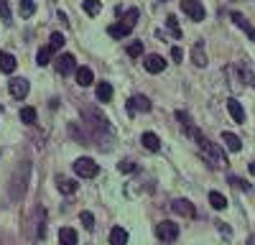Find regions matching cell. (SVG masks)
Instances as JSON below:
<instances>
[{
    "instance_id": "6da1fadb",
    "label": "cell",
    "mask_w": 255,
    "mask_h": 245,
    "mask_svg": "<svg viewBox=\"0 0 255 245\" xmlns=\"http://www.w3.org/2000/svg\"><path fill=\"white\" fill-rule=\"evenodd\" d=\"M197 143H199V148L209 156V166H212V168H215V166H222V163H227V156H224V151H222L217 143L207 141L204 135H199V138H197Z\"/></svg>"
},
{
    "instance_id": "7a4b0ae2",
    "label": "cell",
    "mask_w": 255,
    "mask_h": 245,
    "mask_svg": "<svg viewBox=\"0 0 255 245\" xmlns=\"http://www.w3.org/2000/svg\"><path fill=\"white\" fill-rule=\"evenodd\" d=\"M74 174L82 176V179H92V176L100 174V166L92 159H77L74 161Z\"/></svg>"
},
{
    "instance_id": "3957f363",
    "label": "cell",
    "mask_w": 255,
    "mask_h": 245,
    "mask_svg": "<svg viewBox=\"0 0 255 245\" xmlns=\"http://www.w3.org/2000/svg\"><path fill=\"white\" fill-rule=\"evenodd\" d=\"M156 235H158L161 240H166V243H174V240L179 238V225L171 222V220H163V222L156 225Z\"/></svg>"
},
{
    "instance_id": "277c9868",
    "label": "cell",
    "mask_w": 255,
    "mask_h": 245,
    "mask_svg": "<svg viewBox=\"0 0 255 245\" xmlns=\"http://www.w3.org/2000/svg\"><path fill=\"white\" fill-rule=\"evenodd\" d=\"M125 107H128V113H130V115H136V113H148L153 105H151V100H148L146 95H133V97L128 100V105H125Z\"/></svg>"
},
{
    "instance_id": "5b68a950",
    "label": "cell",
    "mask_w": 255,
    "mask_h": 245,
    "mask_svg": "<svg viewBox=\"0 0 255 245\" xmlns=\"http://www.w3.org/2000/svg\"><path fill=\"white\" fill-rule=\"evenodd\" d=\"M182 10L189 15L191 21H204V5L199 3V0H182Z\"/></svg>"
},
{
    "instance_id": "8992f818",
    "label": "cell",
    "mask_w": 255,
    "mask_h": 245,
    "mask_svg": "<svg viewBox=\"0 0 255 245\" xmlns=\"http://www.w3.org/2000/svg\"><path fill=\"white\" fill-rule=\"evenodd\" d=\"M54 64H56V72L62 74V77H69L74 69H77V61H74V56H72V54H62V56H59V59L54 61Z\"/></svg>"
},
{
    "instance_id": "52a82bcc",
    "label": "cell",
    "mask_w": 255,
    "mask_h": 245,
    "mask_svg": "<svg viewBox=\"0 0 255 245\" xmlns=\"http://www.w3.org/2000/svg\"><path fill=\"white\" fill-rule=\"evenodd\" d=\"M143 67H146L148 72H151V74H161L163 69H166V59L158 56V54H151V56H146Z\"/></svg>"
},
{
    "instance_id": "ba28073f",
    "label": "cell",
    "mask_w": 255,
    "mask_h": 245,
    "mask_svg": "<svg viewBox=\"0 0 255 245\" xmlns=\"http://www.w3.org/2000/svg\"><path fill=\"white\" fill-rule=\"evenodd\" d=\"M230 18L235 21V26H237V28H243V31H245V34H248V39H250V41H255V28L250 26V21L245 18L243 13H237V10H232V13H230Z\"/></svg>"
},
{
    "instance_id": "9c48e42d",
    "label": "cell",
    "mask_w": 255,
    "mask_h": 245,
    "mask_svg": "<svg viewBox=\"0 0 255 245\" xmlns=\"http://www.w3.org/2000/svg\"><path fill=\"white\" fill-rule=\"evenodd\" d=\"M171 209L176 214H182V217H194V214H197V209H194V204L189 202V199H176V202L171 204Z\"/></svg>"
},
{
    "instance_id": "30bf717a",
    "label": "cell",
    "mask_w": 255,
    "mask_h": 245,
    "mask_svg": "<svg viewBox=\"0 0 255 245\" xmlns=\"http://www.w3.org/2000/svg\"><path fill=\"white\" fill-rule=\"evenodd\" d=\"M191 61L197 67H207V51H204V43L202 41H197L191 46Z\"/></svg>"
},
{
    "instance_id": "8fae6325",
    "label": "cell",
    "mask_w": 255,
    "mask_h": 245,
    "mask_svg": "<svg viewBox=\"0 0 255 245\" xmlns=\"http://www.w3.org/2000/svg\"><path fill=\"white\" fill-rule=\"evenodd\" d=\"M10 95L16 100H23L28 95V82L26 80H10Z\"/></svg>"
},
{
    "instance_id": "7c38bea8",
    "label": "cell",
    "mask_w": 255,
    "mask_h": 245,
    "mask_svg": "<svg viewBox=\"0 0 255 245\" xmlns=\"http://www.w3.org/2000/svg\"><path fill=\"white\" fill-rule=\"evenodd\" d=\"M222 143L227 146V151H232V153H237L240 148H243V141L235 135V133H230V130H224L222 133Z\"/></svg>"
},
{
    "instance_id": "4fadbf2b",
    "label": "cell",
    "mask_w": 255,
    "mask_h": 245,
    "mask_svg": "<svg viewBox=\"0 0 255 245\" xmlns=\"http://www.w3.org/2000/svg\"><path fill=\"white\" fill-rule=\"evenodd\" d=\"M227 110H230L235 122H245V110H243V105H240L237 100H232V97L227 100Z\"/></svg>"
},
{
    "instance_id": "5bb4252c",
    "label": "cell",
    "mask_w": 255,
    "mask_h": 245,
    "mask_svg": "<svg viewBox=\"0 0 255 245\" xmlns=\"http://www.w3.org/2000/svg\"><path fill=\"white\" fill-rule=\"evenodd\" d=\"M130 31H133V26H128V23H112L108 28V34L112 39H125V36H130Z\"/></svg>"
},
{
    "instance_id": "9a60e30c",
    "label": "cell",
    "mask_w": 255,
    "mask_h": 245,
    "mask_svg": "<svg viewBox=\"0 0 255 245\" xmlns=\"http://www.w3.org/2000/svg\"><path fill=\"white\" fill-rule=\"evenodd\" d=\"M0 69H3L5 74H13L16 72V56L8 54V51H0Z\"/></svg>"
},
{
    "instance_id": "2e32d148",
    "label": "cell",
    "mask_w": 255,
    "mask_h": 245,
    "mask_svg": "<svg viewBox=\"0 0 255 245\" xmlns=\"http://www.w3.org/2000/svg\"><path fill=\"white\" fill-rule=\"evenodd\" d=\"M59 245H77V230H72V227L59 230Z\"/></svg>"
},
{
    "instance_id": "e0dca14e",
    "label": "cell",
    "mask_w": 255,
    "mask_h": 245,
    "mask_svg": "<svg viewBox=\"0 0 255 245\" xmlns=\"http://www.w3.org/2000/svg\"><path fill=\"white\" fill-rule=\"evenodd\" d=\"M92 82H95L92 69H89V67H79V69H77V84H79V87H89Z\"/></svg>"
},
{
    "instance_id": "ac0fdd59",
    "label": "cell",
    "mask_w": 255,
    "mask_h": 245,
    "mask_svg": "<svg viewBox=\"0 0 255 245\" xmlns=\"http://www.w3.org/2000/svg\"><path fill=\"white\" fill-rule=\"evenodd\" d=\"M141 143L148 148V151H161V138L156 135V133H143V138H141Z\"/></svg>"
},
{
    "instance_id": "d6986e66",
    "label": "cell",
    "mask_w": 255,
    "mask_h": 245,
    "mask_svg": "<svg viewBox=\"0 0 255 245\" xmlns=\"http://www.w3.org/2000/svg\"><path fill=\"white\" fill-rule=\"evenodd\" d=\"M125 243H128V230L112 227L110 230V245H125Z\"/></svg>"
},
{
    "instance_id": "ffe728a7",
    "label": "cell",
    "mask_w": 255,
    "mask_h": 245,
    "mask_svg": "<svg viewBox=\"0 0 255 245\" xmlns=\"http://www.w3.org/2000/svg\"><path fill=\"white\" fill-rule=\"evenodd\" d=\"M95 92H97V100H100V102H110V100H112V87H110V82H100Z\"/></svg>"
},
{
    "instance_id": "44dd1931",
    "label": "cell",
    "mask_w": 255,
    "mask_h": 245,
    "mask_svg": "<svg viewBox=\"0 0 255 245\" xmlns=\"http://www.w3.org/2000/svg\"><path fill=\"white\" fill-rule=\"evenodd\" d=\"M56 184H59V192H64V194H74V192H77V181H74V179H62V176H59Z\"/></svg>"
},
{
    "instance_id": "7402d4cb",
    "label": "cell",
    "mask_w": 255,
    "mask_h": 245,
    "mask_svg": "<svg viewBox=\"0 0 255 245\" xmlns=\"http://www.w3.org/2000/svg\"><path fill=\"white\" fill-rule=\"evenodd\" d=\"M51 49L49 46H43V49H38V54H36V64L38 67H46V64H51Z\"/></svg>"
},
{
    "instance_id": "603a6c76",
    "label": "cell",
    "mask_w": 255,
    "mask_h": 245,
    "mask_svg": "<svg viewBox=\"0 0 255 245\" xmlns=\"http://www.w3.org/2000/svg\"><path fill=\"white\" fill-rule=\"evenodd\" d=\"M176 120H179V122H182V128L186 130V135H189V133H191L194 128H197V125H194V122H191V118H189V113H184V110H179V113H176Z\"/></svg>"
},
{
    "instance_id": "cb8c5ba5",
    "label": "cell",
    "mask_w": 255,
    "mask_h": 245,
    "mask_svg": "<svg viewBox=\"0 0 255 245\" xmlns=\"http://www.w3.org/2000/svg\"><path fill=\"white\" fill-rule=\"evenodd\" d=\"M209 204L215 209H224L227 207V199H224V194H219V192H209Z\"/></svg>"
},
{
    "instance_id": "d4e9b609",
    "label": "cell",
    "mask_w": 255,
    "mask_h": 245,
    "mask_svg": "<svg viewBox=\"0 0 255 245\" xmlns=\"http://www.w3.org/2000/svg\"><path fill=\"white\" fill-rule=\"evenodd\" d=\"M21 120L26 125H34L36 122V107H21Z\"/></svg>"
},
{
    "instance_id": "484cf974",
    "label": "cell",
    "mask_w": 255,
    "mask_h": 245,
    "mask_svg": "<svg viewBox=\"0 0 255 245\" xmlns=\"http://www.w3.org/2000/svg\"><path fill=\"white\" fill-rule=\"evenodd\" d=\"M21 15H23V18H31V15L36 13V3H34V0H21Z\"/></svg>"
},
{
    "instance_id": "4316f807",
    "label": "cell",
    "mask_w": 255,
    "mask_h": 245,
    "mask_svg": "<svg viewBox=\"0 0 255 245\" xmlns=\"http://www.w3.org/2000/svg\"><path fill=\"white\" fill-rule=\"evenodd\" d=\"M82 5H84V13H87V15H97V13L102 10V3H100V0H84Z\"/></svg>"
},
{
    "instance_id": "83f0119b",
    "label": "cell",
    "mask_w": 255,
    "mask_h": 245,
    "mask_svg": "<svg viewBox=\"0 0 255 245\" xmlns=\"http://www.w3.org/2000/svg\"><path fill=\"white\" fill-rule=\"evenodd\" d=\"M62 46H64V36L56 31V34H51V39H49V49L51 51H62Z\"/></svg>"
},
{
    "instance_id": "f1b7e54d",
    "label": "cell",
    "mask_w": 255,
    "mask_h": 245,
    "mask_svg": "<svg viewBox=\"0 0 255 245\" xmlns=\"http://www.w3.org/2000/svg\"><path fill=\"white\" fill-rule=\"evenodd\" d=\"M166 26L171 28V34H174L176 39H182V28H179V21H176V15H169V18H166Z\"/></svg>"
},
{
    "instance_id": "f546056e",
    "label": "cell",
    "mask_w": 255,
    "mask_h": 245,
    "mask_svg": "<svg viewBox=\"0 0 255 245\" xmlns=\"http://www.w3.org/2000/svg\"><path fill=\"white\" fill-rule=\"evenodd\" d=\"M141 54H143V41H133V43L128 46V56L136 59V56H141Z\"/></svg>"
},
{
    "instance_id": "4dcf8cb0",
    "label": "cell",
    "mask_w": 255,
    "mask_h": 245,
    "mask_svg": "<svg viewBox=\"0 0 255 245\" xmlns=\"http://www.w3.org/2000/svg\"><path fill=\"white\" fill-rule=\"evenodd\" d=\"M0 18H3V23H10V8H8V0H0Z\"/></svg>"
},
{
    "instance_id": "1f68e13d",
    "label": "cell",
    "mask_w": 255,
    "mask_h": 245,
    "mask_svg": "<svg viewBox=\"0 0 255 245\" xmlns=\"http://www.w3.org/2000/svg\"><path fill=\"white\" fill-rule=\"evenodd\" d=\"M82 225H84V230H92L95 227V214L92 212H82Z\"/></svg>"
},
{
    "instance_id": "d6a6232c",
    "label": "cell",
    "mask_w": 255,
    "mask_h": 245,
    "mask_svg": "<svg viewBox=\"0 0 255 245\" xmlns=\"http://www.w3.org/2000/svg\"><path fill=\"white\" fill-rule=\"evenodd\" d=\"M117 171L120 174H130V171H136V163H133V161H120L117 163Z\"/></svg>"
},
{
    "instance_id": "836d02e7",
    "label": "cell",
    "mask_w": 255,
    "mask_h": 245,
    "mask_svg": "<svg viewBox=\"0 0 255 245\" xmlns=\"http://www.w3.org/2000/svg\"><path fill=\"white\" fill-rule=\"evenodd\" d=\"M138 15H141V13H138V8H130V10L125 13V23H128V26H136Z\"/></svg>"
},
{
    "instance_id": "e575fe53",
    "label": "cell",
    "mask_w": 255,
    "mask_h": 245,
    "mask_svg": "<svg viewBox=\"0 0 255 245\" xmlns=\"http://www.w3.org/2000/svg\"><path fill=\"white\" fill-rule=\"evenodd\" d=\"M230 184H232L235 189H245V192L250 189V184H248V181H243V179H237V176H230Z\"/></svg>"
},
{
    "instance_id": "d590c367",
    "label": "cell",
    "mask_w": 255,
    "mask_h": 245,
    "mask_svg": "<svg viewBox=\"0 0 255 245\" xmlns=\"http://www.w3.org/2000/svg\"><path fill=\"white\" fill-rule=\"evenodd\" d=\"M171 56H174V61H182V59H184V51L179 49V46H174V49H171Z\"/></svg>"
},
{
    "instance_id": "8d00e7d4",
    "label": "cell",
    "mask_w": 255,
    "mask_h": 245,
    "mask_svg": "<svg viewBox=\"0 0 255 245\" xmlns=\"http://www.w3.org/2000/svg\"><path fill=\"white\" fill-rule=\"evenodd\" d=\"M250 174H253V176H255V161H253V163H250Z\"/></svg>"
},
{
    "instance_id": "74e56055",
    "label": "cell",
    "mask_w": 255,
    "mask_h": 245,
    "mask_svg": "<svg viewBox=\"0 0 255 245\" xmlns=\"http://www.w3.org/2000/svg\"><path fill=\"white\" fill-rule=\"evenodd\" d=\"M0 113H3V107H0Z\"/></svg>"
}]
</instances>
